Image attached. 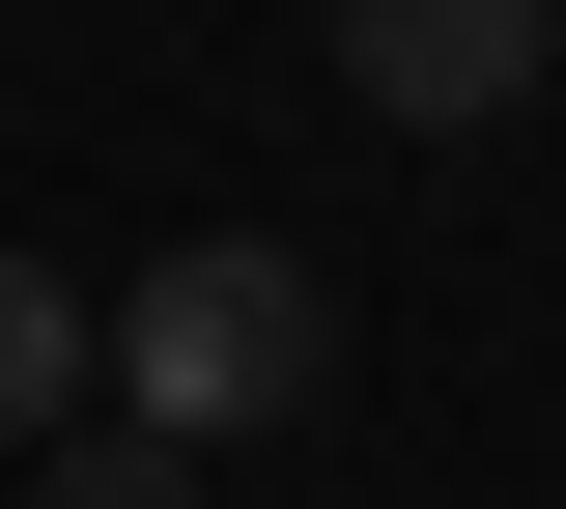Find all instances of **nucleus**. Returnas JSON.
I'll use <instances>...</instances> for the list:
<instances>
[{
  "instance_id": "3",
  "label": "nucleus",
  "mask_w": 566,
  "mask_h": 509,
  "mask_svg": "<svg viewBox=\"0 0 566 509\" xmlns=\"http://www.w3.org/2000/svg\"><path fill=\"white\" fill-rule=\"evenodd\" d=\"M85 396H114V311H85L57 255H29V226H0V453H57Z\"/></svg>"
},
{
  "instance_id": "1",
  "label": "nucleus",
  "mask_w": 566,
  "mask_h": 509,
  "mask_svg": "<svg viewBox=\"0 0 566 509\" xmlns=\"http://www.w3.org/2000/svg\"><path fill=\"white\" fill-rule=\"evenodd\" d=\"M312 368H340V284H312L283 226H199V255H142V284H114V396H142L170 453L312 425Z\"/></svg>"
},
{
  "instance_id": "2",
  "label": "nucleus",
  "mask_w": 566,
  "mask_h": 509,
  "mask_svg": "<svg viewBox=\"0 0 566 509\" xmlns=\"http://www.w3.org/2000/svg\"><path fill=\"white\" fill-rule=\"evenodd\" d=\"M538 57H566V0H340V85H368V114H424V142L510 114Z\"/></svg>"
},
{
  "instance_id": "4",
  "label": "nucleus",
  "mask_w": 566,
  "mask_h": 509,
  "mask_svg": "<svg viewBox=\"0 0 566 509\" xmlns=\"http://www.w3.org/2000/svg\"><path fill=\"white\" fill-rule=\"evenodd\" d=\"M29 509H199V453H170V425H57V453H29Z\"/></svg>"
}]
</instances>
